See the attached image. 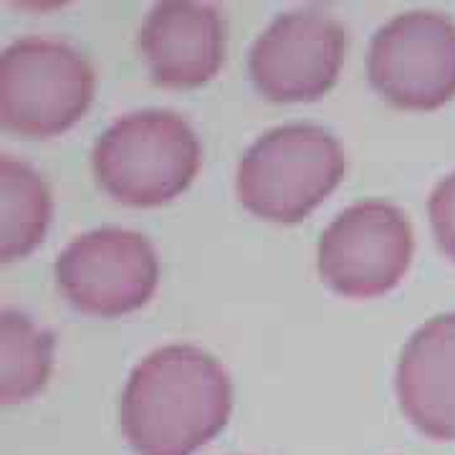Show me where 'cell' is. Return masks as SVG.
<instances>
[{
	"label": "cell",
	"instance_id": "obj_1",
	"mask_svg": "<svg viewBox=\"0 0 455 455\" xmlns=\"http://www.w3.org/2000/svg\"><path fill=\"white\" fill-rule=\"evenodd\" d=\"M230 410L226 367L200 347L167 344L132 370L119 420L140 455H193L226 427Z\"/></svg>",
	"mask_w": 455,
	"mask_h": 455
},
{
	"label": "cell",
	"instance_id": "obj_2",
	"mask_svg": "<svg viewBox=\"0 0 455 455\" xmlns=\"http://www.w3.org/2000/svg\"><path fill=\"white\" fill-rule=\"evenodd\" d=\"M203 163L190 122L170 109H140L112 122L92 149L101 190L134 208H155L185 193Z\"/></svg>",
	"mask_w": 455,
	"mask_h": 455
},
{
	"label": "cell",
	"instance_id": "obj_3",
	"mask_svg": "<svg viewBox=\"0 0 455 455\" xmlns=\"http://www.w3.org/2000/svg\"><path fill=\"white\" fill-rule=\"evenodd\" d=\"M347 170L339 140L319 124H283L248 147L235 172L245 211L271 223H299L337 188Z\"/></svg>",
	"mask_w": 455,
	"mask_h": 455
},
{
	"label": "cell",
	"instance_id": "obj_4",
	"mask_svg": "<svg viewBox=\"0 0 455 455\" xmlns=\"http://www.w3.org/2000/svg\"><path fill=\"white\" fill-rule=\"evenodd\" d=\"M94 92V68L68 41L23 36L0 56V122L16 134L46 140L71 130Z\"/></svg>",
	"mask_w": 455,
	"mask_h": 455
},
{
	"label": "cell",
	"instance_id": "obj_5",
	"mask_svg": "<svg viewBox=\"0 0 455 455\" xmlns=\"http://www.w3.org/2000/svg\"><path fill=\"white\" fill-rule=\"evenodd\" d=\"M412 251L415 238L405 212L385 200H362L324 228L316 266L337 293L370 299L403 281Z\"/></svg>",
	"mask_w": 455,
	"mask_h": 455
},
{
	"label": "cell",
	"instance_id": "obj_6",
	"mask_svg": "<svg viewBox=\"0 0 455 455\" xmlns=\"http://www.w3.org/2000/svg\"><path fill=\"white\" fill-rule=\"evenodd\" d=\"M53 271L74 309L92 316H122L152 299L160 260L142 233L107 226L76 235L59 253Z\"/></svg>",
	"mask_w": 455,
	"mask_h": 455
},
{
	"label": "cell",
	"instance_id": "obj_7",
	"mask_svg": "<svg viewBox=\"0 0 455 455\" xmlns=\"http://www.w3.org/2000/svg\"><path fill=\"white\" fill-rule=\"evenodd\" d=\"M367 74L374 92L400 109L427 112L455 97V20L438 11H407L379 26Z\"/></svg>",
	"mask_w": 455,
	"mask_h": 455
},
{
	"label": "cell",
	"instance_id": "obj_8",
	"mask_svg": "<svg viewBox=\"0 0 455 455\" xmlns=\"http://www.w3.org/2000/svg\"><path fill=\"white\" fill-rule=\"evenodd\" d=\"M347 31L319 5L278 13L253 41L248 74L260 97L271 101H314L339 79Z\"/></svg>",
	"mask_w": 455,
	"mask_h": 455
},
{
	"label": "cell",
	"instance_id": "obj_9",
	"mask_svg": "<svg viewBox=\"0 0 455 455\" xmlns=\"http://www.w3.org/2000/svg\"><path fill=\"white\" fill-rule=\"evenodd\" d=\"M137 44L155 84L196 89L226 61V18L208 0H163L147 13Z\"/></svg>",
	"mask_w": 455,
	"mask_h": 455
},
{
	"label": "cell",
	"instance_id": "obj_10",
	"mask_svg": "<svg viewBox=\"0 0 455 455\" xmlns=\"http://www.w3.org/2000/svg\"><path fill=\"white\" fill-rule=\"evenodd\" d=\"M395 390L407 420L435 440H455V311L425 322L397 362Z\"/></svg>",
	"mask_w": 455,
	"mask_h": 455
},
{
	"label": "cell",
	"instance_id": "obj_11",
	"mask_svg": "<svg viewBox=\"0 0 455 455\" xmlns=\"http://www.w3.org/2000/svg\"><path fill=\"white\" fill-rule=\"evenodd\" d=\"M53 218L46 180L31 164L0 157V260L28 256L44 241Z\"/></svg>",
	"mask_w": 455,
	"mask_h": 455
},
{
	"label": "cell",
	"instance_id": "obj_12",
	"mask_svg": "<svg viewBox=\"0 0 455 455\" xmlns=\"http://www.w3.org/2000/svg\"><path fill=\"white\" fill-rule=\"evenodd\" d=\"M56 339L28 314L0 311V403H26L46 387Z\"/></svg>",
	"mask_w": 455,
	"mask_h": 455
},
{
	"label": "cell",
	"instance_id": "obj_13",
	"mask_svg": "<svg viewBox=\"0 0 455 455\" xmlns=\"http://www.w3.org/2000/svg\"><path fill=\"white\" fill-rule=\"evenodd\" d=\"M427 211L438 248L448 259L455 260V170L435 185Z\"/></svg>",
	"mask_w": 455,
	"mask_h": 455
}]
</instances>
